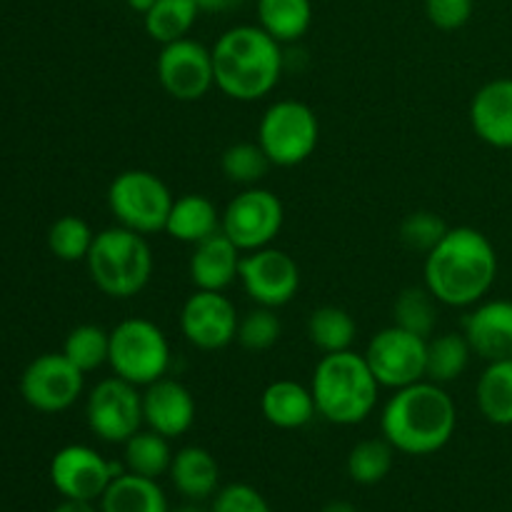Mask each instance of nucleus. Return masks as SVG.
Returning a JSON list of instances; mask_svg holds the SVG:
<instances>
[{
	"instance_id": "obj_43",
	"label": "nucleus",
	"mask_w": 512,
	"mask_h": 512,
	"mask_svg": "<svg viewBox=\"0 0 512 512\" xmlns=\"http://www.w3.org/2000/svg\"><path fill=\"white\" fill-rule=\"evenodd\" d=\"M128 5H130V10H133V13L145 15L150 8H153L155 0H128Z\"/></svg>"
},
{
	"instance_id": "obj_30",
	"label": "nucleus",
	"mask_w": 512,
	"mask_h": 512,
	"mask_svg": "<svg viewBox=\"0 0 512 512\" xmlns=\"http://www.w3.org/2000/svg\"><path fill=\"white\" fill-rule=\"evenodd\" d=\"M198 15L200 8L195 0H155L153 8L143 15L145 33L160 45L175 43L188 38Z\"/></svg>"
},
{
	"instance_id": "obj_27",
	"label": "nucleus",
	"mask_w": 512,
	"mask_h": 512,
	"mask_svg": "<svg viewBox=\"0 0 512 512\" xmlns=\"http://www.w3.org/2000/svg\"><path fill=\"white\" fill-rule=\"evenodd\" d=\"M473 348L463 333H440L428 338L425 353V380L438 385H448L458 380L468 370Z\"/></svg>"
},
{
	"instance_id": "obj_10",
	"label": "nucleus",
	"mask_w": 512,
	"mask_h": 512,
	"mask_svg": "<svg viewBox=\"0 0 512 512\" xmlns=\"http://www.w3.org/2000/svg\"><path fill=\"white\" fill-rule=\"evenodd\" d=\"M85 420L95 438L123 445L143 430V393L128 380L110 375L100 380L85 403Z\"/></svg>"
},
{
	"instance_id": "obj_3",
	"label": "nucleus",
	"mask_w": 512,
	"mask_h": 512,
	"mask_svg": "<svg viewBox=\"0 0 512 512\" xmlns=\"http://www.w3.org/2000/svg\"><path fill=\"white\" fill-rule=\"evenodd\" d=\"M213 53L215 88L238 103H255L275 90L285 70L283 45L258 23L225 30Z\"/></svg>"
},
{
	"instance_id": "obj_23",
	"label": "nucleus",
	"mask_w": 512,
	"mask_h": 512,
	"mask_svg": "<svg viewBox=\"0 0 512 512\" xmlns=\"http://www.w3.org/2000/svg\"><path fill=\"white\" fill-rule=\"evenodd\" d=\"M220 223H223V210H218L208 195L188 193L173 200L165 233L178 243L198 245L200 240L220 233Z\"/></svg>"
},
{
	"instance_id": "obj_18",
	"label": "nucleus",
	"mask_w": 512,
	"mask_h": 512,
	"mask_svg": "<svg viewBox=\"0 0 512 512\" xmlns=\"http://www.w3.org/2000/svg\"><path fill=\"white\" fill-rule=\"evenodd\" d=\"M463 335L485 363L512 358V300H480L463 318Z\"/></svg>"
},
{
	"instance_id": "obj_9",
	"label": "nucleus",
	"mask_w": 512,
	"mask_h": 512,
	"mask_svg": "<svg viewBox=\"0 0 512 512\" xmlns=\"http://www.w3.org/2000/svg\"><path fill=\"white\" fill-rule=\"evenodd\" d=\"M285 223L283 200L273 190L255 185L243 188L223 208L220 230L238 245L240 253L273 245Z\"/></svg>"
},
{
	"instance_id": "obj_16",
	"label": "nucleus",
	"mask_w": 512,
	"mask_h": 512,
	"mask_svg": "<svg viewBox=\"0 0 512 512\" xmlns=\"http://www.w3.org/2000/svg\"><path fill=\"white\" fill-rule=\"evenodd\" d=\"M83 378L63 353H48L35 358L20 378V393L30 408L40 413L68 410L83 395Z\"/></svg>"
},
{
	"instance_id": "obj_44",
	"label": "nucleus",
	"mask_w": 512,
	"mask_h": 512,
	"mask_svg": "<svg viewBox=\"0 0 512 512\" xmlns=\"http://www.w3.org/2000/svg\"><path fill=\"white\" fill-rule=\"evenodd\" d=\"M170 512H210V508H203V505L198 503V500H185L180 508L170 510Z\"/></svg>"
},
{
	"instance_id": "obj_40",
	"label": "nucleus",
	"mask_w": 512,
	"mask_h": 512,
	"mask_svg": "<svg viewBox=\"0 0 512 512\" xmlns=\"http://www.w3.org/2000/svg\"><path fill=\"white\" fill-rule=\"evenodd\" d=\"M200 13H230V10L240 8L245 0H195Z\"/></svg>"
},
{
	"instance_id": "obj_31",
	"label": "nucleus",
	"mask_w": 512,
	"mask_h": 512,
	"mask_svg": "<svg viewBox=\"0 0 512 512\" xmlns=\"http://www.w3.org/2000/svg\"><path fill=\"white\" fill-rule=\"evenodd\" d=\"M438 308L440 303L425 285H410V288L400 290V295L395 298L393 325L428 340L438 330Z\"/></svg>"
},
{
	"instance_id": "obj_17",
	"label": "nucleus",
	"mask_w": 512,
	"mask_h": 512,
	"mask_svg": "<svg viewBox=\"0 0 512 512\" xmlns=\"http://www.w3.org/2000/svg\"><path fill=\"white\" fill-rule=\"evenodd\" d=\"M195 398L188 385L175 378H160L143 388V423L163 438L173 440L188 433L195 423Z\"/></svg>"
},
{
	"instance_id": "obj_34",
	"label": "nucleus",
	"mask_w": 512,
	"mask_h": 512,
	"mask_svg": "<svg viewBox=\"0 0 512 512\" xmlns=\"http://www.w3.org/2000/svg\"><path fill=\"white\" fill-rule=\"evenodd\" d=\"M63 355L80 373H93V370L103 368L110 358V330L93 323L78 325L65 338Z\"/></svg>"
},
{
	"instance_id": "obj_12",
	"label": "nucleus",
	"mask_w": 512,
	"mask_h": 512,
	"mask_svg": "<svg viewBox=\"0 0 512 512\" xmlns=\"http://www.w3.org/2000/svg\"><path fill=\"white\" fill-rule=\"evenodd\" d=\"M238 283L243 285L245 295L255 305L278 310L283 305L293 303V298L298 295L300 265L295 263L293 255L273 248V245L250 250L240 258Z\"/></svg>"
},
{
	"instance_id": "obj_26",
	"label": "nucleus",
	"mask_w": 512,
	"mask_h": 512,
	"mask_svg": "<svg viewBox=\"0 0 512 512\" xmlns=\"http://www.w3.org/2000/svg\"><path fill=\"white\" fill-rule=\"evenodd\" d=\"M258 25L280 45L298 43L313 25L310 0H258Z\"/></svg>"
},
{
	"instance_id": "obj_1",
	"label": "nucleus",
	"mask_w": 512,
	"mask_h": 512,
	"mask_svg": "<svg viewBox=\"0 0 512 512\" xmlns=\"http://www.w3.org/2000/svg\"><path fill=\"white\" fill-rule=\"evenodd\" d=\"M498 250L488 235L458 225L425 255L423 285L448 308H473L488 298L498 278Z\"/></svg>"
},
{
	"instance_id": "obj_19",
	"label": "nucleus",
	"mask_w": 512,
	"mask_h": 512,
	"mask_svg": "<svg viewBox=\"0 0 512 512\" xmlns=\"http://www.w3.org/2000/svg\"><path fill=\"white\" fill-rule=\"evenodd\" d=\"M470 125L483 143L512 150V78L488 80L470 100Z\"/></svg>"
},
{
	"instance_id": "obj_41",
	"label": "nucleus",
	"mask_w": 512,
	"mask_h": 512,
	"mask_svg": "<svg viewBox=\"0 0 512 512\" xmlns=\"http://www.w3.org/2000/svg\"><path fill=\"white\" fill-rule=\"evenodd\" d=\"M53 512H100V510H95V503H90V500L63 498V503H60Z\"/></svg>"
},
{
	"instance_id": "obj_20",
	"label": "nucleus",
	"mask_w": 512,
	"mask_h": 512,
	"mask_svg": "<svg viewBox=\"0 0 512 512\" xmlns=\"http://www.w3.org/2000/svg\"><path fill=\"white\" fill-rule=\"evenodd\" d=\"M240 258H243V253L223 230L200 240L198 245H193V253L188 260V273L195 290L225 293L238 280Z\"/></svg>"
},
{
	"instance_id": "obj_42",
	"label": "nucleus",
	"mask_w": 512,
	"mask_h": 512,
	"mask_svg": "<svg viewBox=\"0 0 512 512\" xmlns=\"http://www.w3.org/2000/svg\"><path fill=\"white\" fill-rule=\"evenodd\" d=\"M320 512H360V510L355 508L353 503H348V500H333V503L325 505Z\"/></svg>"
},
{
	"instance_id": "obj_14",
	"label": "nucleus",
	"mask_w": 512,
	"mask_h": 512,
	"mask_svg": "<svg viewBox=\"0 0 512 512\" xmlns=\"http://www.w3.org/2000/svg\"><path fill=\"white\" fill-rule=\"evenodd\" d=\"M125 473L123 463L103 458L88 445H65L53 455L50 480L63 498L98 503L108 485Z\"/></svg>"
},
{
	"instance_id": "obj_8",
	"label": "nucleus",
	"mask_w": 512,
	"mask_h": 512,
	"mask_svg": "<svg viewBox=\"0 0 512 512\" xmlns=\"http://www.w3.org/2000/svg\"><path fill=\"white\" fill-rule=\"evenodd\" d=\"M258 143L278 168H295L318 150L320 123L303 100H275L258 123Z\"/></svg>"
},
{
	"instance_id": "obj_38",
	"label": "nucleus",
	"mask_w": 512,
	"mask_h": 512,
	"mask_svg": "<svg viewBox=\"0 0 512 512\" xmlns=\"http://www.w3.org/2000/svg\"><path fill=\"white\" fill-rule=\"evenodd\" d=\"M210 512H273V508L253 485L230 483L213 495Z\"/></svg>"
},
{
	"instance_id": "obj_35",
	"label": "nucleus",
	"mask_w": 512,
	"mask_h": 512,
	"mask_svg": "<svg viewBox=\"0 0 512 512\" xmlns=\"http://www.w3.org/2000/svg\"><path fill=\"white\" fill-rule=\"evenodd\" d=\"M95 233L90 225L78 215H63L53 223L48 233V245L53 255L65 263H78V260H88L90 248H93Z\"/></svg>"
},
{
	"instance_id": "obj_4",
	"label": "nucleus",
	"mask_w": 512,
	"mask_h": 512,
	"mask_svg": "<svg viewBox=\"0 0 512 512\" xmlns=\"http://www.w3.org/2000/svg\"><path fill=\"white\" fill-rule=\"evenodd\" d=\"M310 390L320 418L333 425H360L378 408L380 383L363 353L343 350L318 360Z\"/></svg>"
},
{
	"instance_id": "obj_15",
	"label": "nucleus",
	"mask_w": 512,
	"mask_h": 512,
	"mask_svg": "<svg viewBox=\"0 0 512 512\" xmlns=\"http://www.w3.org/2000/svg\"><path fill=\"white\" fill-rule=\"evenodd\" d=\"M238 323L240 315L233 300L215 290H195L180 308V333L193 348L205 353L235 343Z\"/></svg>"
},
{
	"instance_id": "obj_29",
	"label": "nucleus",
	"mask_w": 512,
	"mask_h": 512,
	"mask_svg": "<svg viewBox=\"0 0 512 512\" xmlns=\"http://www.w3.org/2000/svg\"><path fill=\"white\" fill-rule=\"evenodd\" d=\"M170 440L155 430H138L133 438L123 443V465L128 473L143 475V478L158 480L165 475L173 463Z\"/></svg>"
},
{
	"instance_id": "obj_22",
	"label": "nucleus",
	"mask_w": 512,
	"mask_h": 512,
	"mask_svg": "<svg viewBox=\"0 0 512 512\" xmlns=\"http://www.w3.org/2000/svg\"><path fill=\"white\" fill-rule=\"evenodd\" d=\"M173 488L183 495L185 500H203L213 498L220 490V465L213 453L200 445H188L173 455V463L168 470Z\"/></svg>"
},
{
	"instance_id": "obj_33",
	"label": "nucleus",
	"mask_w": 512,
	"mask_h": 512,
	"mask_svg": "<svg viewBox=\"0 0 512 512\" xmlns=\"http://www.w3.org/2000/svg\"><path fill=\"white\" fill-rule=\"evenodd\" d=\"M398 450L385 438H368L348 453V475L358 485H378L390 475Z\"/></svg>"
},
{
	"instance_id": "obj_13",
	"label": "nucleus",
	"mask_w": 512,
	"mask_h": 512,
	"mask_svg": "<svg viewBox=\"0 0 512 512\" xmlns=\"http://www.w3.org/2000/svg\"><path fill=\"white\" fill-rule=\"evenodd\" d=\"M158 83L170 98L180 103H195L215 88L213 53L193 38H180L160 48L155 63Z\"/></svg>"
},
{
	"instance_id": "obj_25",
	"label": "nucleus",
	"mask_w": 512,
	"mask_h": 512,
	"mask_svg": "<svg viewBox=\"0 0 512 512\" xmlns=\"http://www.w3.org/2000/svg\"><path fill=\"white\" fill-rule=\"evenodd\" d=\"M475 403L488 423L512 425V358L485 365L475 385Z\"/></svg>"
},
{
	"instance_id": "obj_21",
	"label": "nucleus",
	"mask_w": 512,
	"mask_h": 512,
	"mask_svg": "<svg viewBox=\"0 0 512 512\" xmlns=\"http://www.w3.org/2000/svg\"><path fill=\"white\" fill-rule=\"evenodd\" d=\"M260 413L273 428L300 430L318 415L310 385L298 380H273L260 395Z\"/></svg>"
},
{
	"instance_id": "obj_28",
	"label": "nucleus",
	"mask_w": 512,
	"mask_h": 512,
	"mask_svg": "<svg viewBox=\"0 0 512 512\" xmlns=\"http://www.w3.org/2000/svg\"><path fill=\"white\" fill-rule=\"evenodd\" d=\"M358 323L340 305H320L308 318V340L323 355L353 350Z\"/></svg>"
},
{
	"instance_id": "obj_32",
	"label": "nucleus",
	"mask_w": 512,
	"mask_h": 512,
	"mask_svg": "<svg viewBox=\"0 0 512 512\" xmlns=\"http://www.w3.org/2000/svg\"><path fill=\"white\" fill-rule=\"evenodd\" d=\"M273 168L270 158L260 143H250V140H240V143L228 145L220 155V170H223L225 180L240 188H255L265 180L268 170Z\"/></svg>"
},
{
	"instance_id": "obj_11",
	"label": "nucleus",
	"mask_w": 512,
	"mask_h": 512,
	"mask_svg": "<svg viewBox=\"0 0 512 512\" xmlns=\"http://www.w3.org/2000/svg\"><path fill=\"white\" fill-rule=\"evenodd\" d=\"M425 353L428 340L390 325L368 340L363 355L380 388L400 390L425 380Z\"/></svg>"
},
{
	"instance_id": "obj_5",
	"label": "nucleus",
	"mask_w": 512,
	"mask_h": 512,
	"mask_svg": "<svg viewBox=\"0 0 512 512\" xmlns=\"http://www.w3.org/2000/svg\"><path fill=\"white\" fill-rule=\"evenodd\" d=\"M85 263L100 293L108 298L128 300L150 283L153 250L145 235L133 233L123 225H113L95 235Z\"/></svg>"
},
{
	"instance_id": "obj_24",
	"label": "nucleus",
	"mask_w": 512,
	"mask_h": 512,
	"mask_svg": "<svg viewBox=\"0 0 512 512\" xmlns=\"http://www.w3.org/2000/svg\"><path fill=\"white\" fill-rule=\"evenodd\" d=\"M98 503L100 512H170L168 498L158 480L128 470L108 485Z\"/></svg>"
},
{
	"instance_id": "obj_2",
	"label": "nucleus",
	"mask_w": 512,
	"mask_h": 512,
	"mask_svg": "<svg viewBox=\"0 0 512 512\" xmlns=\"http://www.w3.org/2000/svg\"><path fill=\"white\" fill-rule=\"evenodd\" d=\"M458 428V408L445 385L420 380L408 388L393 390L380 410V433L398 453H440Z\"/></svg>"
},
{
	"instance_id": "obj_36",
	"label": "nucleus",
	"mask_w": 512,
	"mask_h": 512,
	"mask_svg": "<svg viewBox=\"0 0 512 512\" xmlns=\"http://www.w3.org/2000/svg\"><path fill=\"white\" fill-rule=\"evenodd\" d=\"M280 335H283V323H280L278 313L273 308L255 305L253 310L240 315L235 343L248 353H265L278 345Z\"/></svg>"
},
{
	"instance_id": "obj_39",
	"label": "nucleus",
	"mask_w": 512,
	"mask_h": 512,
	"mask_svg": "<svg viewBox=\"0 0 512 512\" xmlns=\"http://www.w3.org/2000/svg\"><path fill=\"white\" fill-rule=\"evenodd\" d=\"M425 15L438 30H458L473 15V0H425Z\"/></svg>"
},
{
	"instance_id": "obj_7",
	"label": "nucleus",
	"mask_w": 512,
	"mask_h": 512,
	"mask_svg": "<svg viewBox=\"0 0 512 512\" xmlns=\"http://www.w3.org/2000/svg\"><path fill=\"white\" fill-rule=\"evenodd\" d=\"M173 200L165 180L150 170H123L108 185V210L115 225H123L145 238L165 233Z\"/></svg>"
},
{
	"instance_id": "obj_37",
	"label": "nucleus",
	"mask_w": 512,
	"mask_h": 512,
	"mask_svg": "<svg viewBox=\"0 0 512 512\" xmlns=\"http://www.w3.org/2000/svg\"><path fill=\"white\" fill-rule=\"evenodd\" d=\"M448 230L450 225L438 213H433V210H415V213H410L400 223L398 238L410 253H418L425 258L445 238Z\"/></svg>"
},
{
	"instance_id": "obj_6",
	"label": "nucleus",
	"mask_w": 512,
	"mask_h": 512,
	"mask_svg": "<svg viewBox=\"0 0 512 512\" xmlns=\"http://www.w3.org/2000/svg\"><path fill=\"white\" fill-rule=\"evenodd\" d=\"M170 360L168 335L153 320L125 318L110 330V370L135 388H148L165 378Z\"/></svg>"
}]
</instances>
